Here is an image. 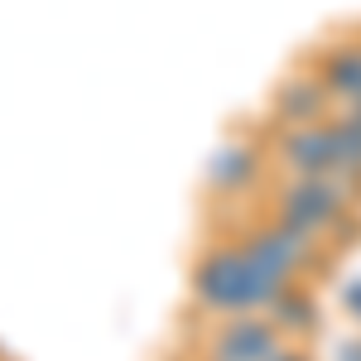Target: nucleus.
Returning a JSON list of instances; mask_svg holds the SVG:
<instances>
[{
    "label": "nucleus",
    "instance_id": "nucleus-1",
    "mask_svg": "<svg viewBox=\"0 0 361 361\" xmlns=\"http://www.w3.org/2000/svg\"><path fill=\"white\" fill-rule=\"evenodd\" d=\"M279 279H270L265 270H255L246 260L241 241H222L212 246L193 270V304L202 313H217V318H241V313H265L275 299Z\"/></svg>",
    "mask_w": 361,
    "mask_h": 361
},
{
    "label": "nucleus",
    "instance_id": "nucleus-2",
    "mask_svg": "<svg viewBox=\"0 0 361 361\" xmlns=\"http://www.w3.org/2000/svg\"><path fill=\"white\" fill-rule=\"evenodd\" d=\"M347 212H352V188H342L337 178H289L275 197V212L284 226L304 231L313 241L333 236L347 226Z\"/></svg>",
    "mask_w": 361,
    "mask_h": 361
},
{
    "label": "nucleus",
    "instance_id": "nucleus-3",
    "mask_svg": "<svg viewBox=\"0 0 361 361\" xmlns=\"http://www.w3.org/2000/svg\"><path fill=\"white\" fill-rule=\"evenodd\" d=\"M241 250H246V260L255 270H265V275L279 279V284H294V275L313 260L318 241L304 236V231H294V226H284L279 217H270V222L250 226V236L241 241Z\"/></svg>",
    "mask_w": 361,
    "mask_h": 361
},
{
    "label": "nucleus",
    "instance_id": "nucleus-4",
    "mask_svg": "<svg viewBox=\"0 0 361 361\" xmlns=\"http://www.w3.org/2000/svg\"><path fill=\"white\" fill-rule=\"evenodd\" d=\"M279 169L289 178H333L337 173V140H333V121H318V126H294V130H279L275 140Z\"/></svg>",
    "mask_w": 361,
    "mask_h": 361
},
{
    "label": "nucleus",
    "instance_id": "nucleus-5",
    "mask_svg": "<svg viewBox=\"0 0 361 361\" xmlns=\"http://www.w3.org/2000/svg\"><path fill=\"white\" fill-rule=\"evenodd\" d=\"M275 352H284V333L265 313L226 318L217 328V337H212V357L217 361H270Z\"/></svg>",
    "mask_w": 361,
    "mask_h": 361
},
{
    "label": "nucleus",
    "instance_id": "nucleus-6",
    "mask_svg": "<svg viewBox=\"0 0 361 361\" xmlns=\"http://www.w3.org/2000/svg\"><path fill=\"white\" fill-rule=\"evenodd\" d=\"M270 116H275L279 130H294V126H318L333 116V97L328 87L318 82V73H294L275 87L270 97Z\"/></svg>",
    "mask_w": 361,
    "mask_h": 361
},
{
    "label": "nucleus",
    "instance_id": "nucleus-7",
    "mask_svg": "<svg viewBox=\"0 0 361 361\" xmlns=\"http://www.w3.org/2000/svg\"><path fill=\"white\" fill-rule=\"evenodd\" d=\"M255 178H260V145L255 140H226L207 159V188L217 197L246 193V188H255Z\"/></svg>",
    "mask_w": 361,
    "mask_h": 361
},
{
    "label": "nucleus",
    "instance_id": "nucleus-8",
    "mask_svg": "<svg viewBox=\"0 0 361 361\" xmlns=\"http://www.w3.org/2000/svg\"><path fill=\"white\" fill-rule=\"evenodd\" d=\"M318 82L328 87L333 102H357L361 97V39L357 44H333L328 54L318 58Z\"/></svg>",
    "mask_w": 361,
    "mask_h": 361
},
{
    "label": "nucleus",
    "instance_id": "nucleus-9",
    "mask_svg": "<svg viewBox=\"0 0 361 361\" xmlns=\"http://www.w3.org/2000/svg\"><path fill=\"white\" fill-rule=\"evenodd\" d=\"M265 318H270L284 337H304V333H313V328H318V308H313V299H308L299 284H284L275 299H270Z\"/></svg>",
    "mask_w": 361,
    "mask_h": 361
},
{
    "label": "nucleus",
    "instance_id": "nucleus-10",
    "mask_svg": "<svg viewBox=\"0 0 361 361\" xmlns=\"http://www.w3.org/2000/svg\"><path fill=\"white\" fill-rule=\"evenodd\" d=\"M333 121V140H337V183L342 188H352L361 183V121L352 116H328Z\"/></svg>",
    "mask_w": 361,
    "mask_h": 361
},
{
    "label": "nucleus",
    "instance_id": "nucleus-11",
    "mask_svg": "<svg viewBox=\"0 0 361 361\" xmlns=\"http://www.w3.org/2000/svg\"><path fill=\"white\" fill-rule=\"evenodd\" d=\"M270 361H308V357H304V352H289V347H284V352H275Z\"/></svg>",
    "mask_w": 361,
    "mask_h": 361
},
{
    "label": "nucleus",
    "instance_id": "nucleus-12",
    "mask_svg": "<svg viewBox=\"0 0 361 361\" xmlns=\"http://www.w3.org/2000/svg\"><path fill=\"white\" fill-rule=\"evenodd\" d=\"M347 304H352V308L361 313V284H352V289H347Z\"/></svg>",
    "mask_w": 361,
    "mask_h": 361
},
{
    "label": "nucleus",
    "instance_id": "nucleus-13",
    "mask_svg": "<svg viewBox=\"0 0 361 361\" xmlns=\"http://www.w3.org/2000/svg\"><path fill=\"white\" fill-rule=\"evenodd\" d=\"M342 116H352V121H361V97H357V102H347V106H342Z\"/></svg>",
    "mask_w": 361,
    "mask_h": 361
},
{
    "label": "nucleus",
    "instance_id": "nucleus-14",
    "mask_svg": "<svg viewBox=\"0 0 361 361\" xmlns=\"http://www.w3.org/2000/svg\"><path fill=\"white\" fill-rule=\"evenodd\" d=\"M207 361H217V357H207Z\"/></svg>",
    "mask_w": 361,
    "mask_h": 361
}]
</instances>
